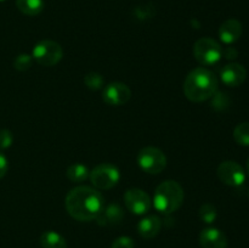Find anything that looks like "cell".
Returning <instances> with one entry per match:
<instances>
[{"label": "cell", "instance_id": "5", "mask_svg": "<svg viewBox=\"0 0 249 248\" xmlns=\"http://www.w3.org/2000/svg\"><path fill=\"white\" fill-rule=\"evenodd\" d=\"M138 164L147 174H160L167 167V157L160 148L147 146L139 152Z\"/></svg>", "mask_w": 249, "mask_h": 248}, {"label": "cell", "instance_id": "13", "mask_svg": "<svg viewBox=\"0 0 249 248\" xmlns=\"http://www.w3.org/2000/svg\"><path fill=\"white\" fill-rule=\"evenodd\" d=\"M242 35V23L236 18L226 19L219 28V38L224 44H233Z\"/></svg>", "mask_w": 249, "mask_h": 248}, {"label": "cell", "instance_id": "17", "mask_svg": "<svg viewBox=\"0 0 249 248\" xmlns=\"http://www.w3.org/2000/svg\"><path fill=\"white\" fill-rule=\"evenodd\" d=\"M16 6L27 16H36L44 10V0H16Z\"/></svg>", "mask_w": 249, "mask_h": 248}, {"label": "cell", "instance_id": "12", "mask_svg": "<svg viewBox=\"0 0 249 248\" xmlns=\"http://www.w3.org/2000/svg\"><path fill=\"white\" fill-rule=\"evenodd\" d=\"M199 245L202 248H228V238L219 229L207 228L199 233Z\"/></svg>", "mask_w": 249, "mask_h": 248}, {"label": "cell", "instance_id": "18", "mask_svg": "<svg viewBox=\"0 0 249 248\" xmlns=\"http://www.w3.org/2000/svg\"><path fill=\"white\" fill-rule=\"evenodd\" d=\"M89 169L88 167H85L82 163H74V164L70 165L66 170V177H68V180L72 182H83L89 177Z\"/></svg>", "mask_w": 249, "mask_h": 248}, {"label": "cell", "instance_id": "19", "mask_svg": "<svg viewBox=\"0 0 249 248\" xmlns=\"http://www.w3.org/2000/svg\"><path fill=\"white\" fill-rule=\"evenodd\" d=\"M233 139L241 146H249V123H240L233 130Z\"/></svg>", "mask_w": 249, "mask_h": 248}, {"label": "cell", "instance_id": "22", "mask_svg": "<svg viewBox=\"0 0 249 248\" xmlns=\"http://www.w3.org/2000/svg\"><path fill=\"white\" fill-rule=\"evenodd\" d=\"M32 66V56H29L28 53H21V55L17 56L14 61V67L16 68L17 71H21V72H24V71L29 70Z\"/></svg>", "mask_w": 249, "mask_h": 248}, {"label": "cell", "instance_id": "20", "mask_svg": "<svg viewBox=\"0 0 249 248\" xmlns=\"http://www.w3.org/2000/svg\"><path fill=\"white\" fill-rule=\"evenodd\" d=\"M218 216V211L212 203H204L199 208V218L206 224H213Z\"/></svg>", "mask_w": 249, "mask_h": 248}, {"label": "cell", "instance_id": "25", "mask_svg": "<svg viewBox=\"0 0 249 248\" xmlns=\"http://www.w3.org/2000/svg\"><path fill=\"white\" fill-rule=\"evenodd\" d=\"M7 170H9V162H7V158L5 157L4 153L0 152V179L6 175Z\"/></svg>", "mask_w": 249, "mask_h": 248}, {"label": "cell", "instance_id": "26", "mask_svg": "<svg viewBox=\"0 0 249 248\" xmlns=\"http://www.w3.org/2000/svg\"><path fill=\"white\" fill-rule=\"evenodd\" d=\"M238 53L237 50H236L235 48H232V46H229V48H226L225 50H223V56H225L228 60H233V58L237 57Z\"/></svg>", "mask_w": 249, "mask_h": 248}, {"label": "cell", "instance_id": "21", "mask_svg": "<svg viewBox=\"0 0 249 248\" xmlns=\"http://www.w3.org/2000/svg\"><path fill=\"white\" fill-rule=\"evenodd\" d=\"M104 82L105 80H104V78H102V75L99 74V73H95V72L89 73V74L85 75V78H84L85 85H87V87L91 90L101 89L102 85H104Z\"/></svg>", "mask_w": 249, "mask_h": 248}, {"label": "cell", "instance_id": "23", "mask_svg": "<svg viewBox=\"0 0 249 248\" xmlns=\"http://www.w3.org/2000/svg\"><path fill=\"white\" fill-rule=\"evenodd\" d=\"M14 142V136L12 133L7 129H1L0 130V150H6Z\"/></svg>", "mask_w": 249, "mask_h": 248}, {"label": "cell", "instance_id": "3", "mask_svg": "<svg viewBox=\"0 0 249 248\" xmlns=\"http://www.w3.org/2000/svg\"><path fill=\"white\" fill-rule=\"evenodd\" d=\"M184 202V190L179 182L165 180L158 185L153 196V206L160 213L172 214L181 207Z\"/></svg>", "mask_w": 249, "mask_h": 248}, {"label": "cell", "instance_id": "27", "mask_svg": "<svg viewBox=\"0 0 249 248\" xmlns=\"http://www.w3.org/2000/svg\"><path fill=\"white\" fill-rule=\"evenodd\" d=\"M247 173H248V175H249V158H248V162H247Z\"/></svg>", "mask_w": 249, "mask_h": 248}, {"label": "cell", "instance_id": "10", "mask_svg": "<svg viewBox=\"0 0 249 248\" xmlns=\"http://www.w3.org/2000/svg\"><path fill=\"white\" fill-rule=\"evenodd\" d=\"M131 90L124 83L114 82L104 89L102 99L109 106H122L130 100Z\"/></svg>", "mask_w": 249, "mask_h": 248}, {"label": "cell", "instance_id": "7", "mask_svg": "<svg viewBox=\"0 0 249 248\" xmlns=\"http://www.w3.org/2000/svg\"><path fill=\"white\" fill-rule=\"evenodd\" d=\"M89 179L96 189L109 190L119 182L121 173H119L118 168L114 167L113 164L102 163V164L96 165L90 172Z\"/></svg>", "mask_w": 249, "mask_h": 248}, {"label": "cell", "instance_id": "15", "mask_svg": "<svg viewBox=\"0 0 249 248\" xmlns=\"http://www.w3.org/2000/svg\"><path fill=\"white\" fill-rule=\"evenodd\" d=\"M123 218V212L118 204H109L108 207L102 209L101 214L97 216V220L101 225H113L119 223Z\"/></svg>", "mask_w": 249, "mask_h": 248}, {"label": "cell", "instance_id": "2", "mask_svg": "<svg viewBox=\"0 0 249 248\" xmlns=\"http://www.w3.org/2000/svg\"><path fill=\"white\" fill-rule=\"evenodd\" d=\"M218 78L212 71L197 67L192 70L185 79V96L192 102L207 101L218 91Z\"/></svg>", "mask_w": 249, "mask_h": 248}, {"label": "cell", "instance_id": "11", "mask_svg": "<svg viewBox=\"0 0 249 248\" xmlns=\"http://www.w3.org/2000/svg\"><path fill=\"white\" fill-rule=\"evenodd\" d=\"M221 82L230 88L240 87L247 78V70L240 63H229L220 71Z\"/></svg>", "mask_w": 249, "mask_h": 248}, {"label": "cell", "instance_id": "8", "mask_svg": "<svg viewBox=\"0 0 249 248\" xmlns=\"http://www.w3.org/2000/svg\"><path fill=\"white\" fill-rule=\"evenodd\" d=\"M218 177L225 185L231 187H238L243 185L246 180V172L235 160H225L220 163L216 170Z\"/></svg>", "mask_w": 249, "mask_h": 248}, {"label": "cell", "instance_id": "9", "mask_svg": "<svg viewBox=\"0 0 249 248\" xmlns=\"http://www.w3.org/2000/svg\"><path fill=\"white\" fill-rule=\"evenodd\" d=\"M124 203L129 212L135 215H143L152 206L150 196L140 189H130L124 195Z\"/></svg>", "mask_w": 249, "mask_h": 248}, {"label": "cell", "instance_id": "24", "mask_svg": "<svg viewBox=\"0 0 249 248\" xmlns=\"http://www.w3.org/2000/svg\"><path fill=\"white\" fill-rule=\"evenodd\" d=\"M134 247H135V242H134L133 238H130L129 236H121V237L116 238L111 246V248H134Z\"/></svg>", "mask_w": 249, "mask_h": 248}, {"label": "cell", "instance_id": "4", "mask_svg": "<svg viewBox=\"0 0 249 248\" xmlns=\"http://www.w3.org/2000/svg\"><path fill=\"white\" fill-rule=\"evenodd\" d=\"M194 55L202 66H214L223 57V48L212 38H201L195 43Z\"/></svg>", "mask_w": 249, "mask_h": 248}, {"label": "cell", "instance_id": "6", "mask_svg": "<svg viewBox=\"0 0 249 248\" xmlns=\"http://www.w3.org/2000/svg\"><path fill=\"white\" fill-rule=\"evenodd\" d=\"M62 46L53 40H41L33 49V58L41 66L53 67L62 60Z\"/></svg>", "mask_w": 249, "mask_h": 248}, {"label": "cell", "instance_id": "16", "mask_svg": "<svg viewBox=\"0 0 249 248\" xmlns=\"http://www.w3.org/2000/svg\"><path fill=\"white\" fill-rule=\"evenodd\" d=\"M40 245L43 248H67L65 237L56 231H45L40 236Z\"/></svg>", "mask_w": 249, "mask_h": 248}, {"label": "cell", "instance_id": "14", "mask_svg": "<svg viewBox=\"0 0 249 248\" xmlns=\"http://www.w3.org/2000/svg\"><path fill=\"white\" fill-rule=\"evenodd\" d=\"M160 228H162L160 219L157 215H148L141 219L140 223L138 224V232L141 237L150 240L160 233Z\"/></svg>", "mask_w": 249, "mask_h": 248}, {"label": "cell", "instance_id": "28", "mask_svg": "<svg viewBox=\"0 0 249 248\" xmlns=\"http://www.w3.org/2000/svg\"><path fill=\"white\" fill-rule=\"evenodd\" d=\"M1 1H5V0H0V2H1Z\"/></svg>", "mask_w": 249, "mask_h": 248}, {"label": "cell", "instance_id": "1", "mask_svg": "<svg viewBox=\"0 0 249 248\" xmlns=\"http://www.w3.org/2000/svg\"><path fill=\"white\" fill-rule=\"evenodd\" d=\"M65 206L68 214L75 220L91 221L97 219L105 208V198L96 189L77 186L68 192Z\"/></svg>", "mask_w": 249, "mask_h": 248}]
</instances>
